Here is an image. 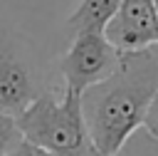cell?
Here are the masks:
<instances>
[{"label": "cell", "mask_w": 158, "mask_h": 156, "mask_svg": "<svg viewBox=\"0 0 158 156\" xmlns=\"http://www.w3.org/2000/svg\"><path fill=\"white\" fill-rule=\"evenodd\" d=\"M121 156H158V139H153L143 129H136L123 144Z\"/></svg>", "instance_id": "7"}, {"label": "cell", "mask_w": 158, "mask_h": 156, "mask_svg": "<svg viewBox=\"0 0 158 156\" xmlns=\"http://www.w3.org/2000/svg\"><path fill=\"white\" fill-rule=\"evenodd\" d=\"M104 35L121 52L158 45L156 0H121L114 17L104 27Z\"/></svg>", "instance_id": "4"}, {"label": "cell", "mask_w": 158, "mask_h": 156, "mask_svg": "<svg viewBox=\"0 0 158 156\" xmlns=\"http://www.w3.org/2000/svg\"><path fill=\"white\" fill-rule=\"evenodd\" d=\"M118 2L121 0H81L79 7L69 15L67 25L72 32H81V30H101L104 32V27L114 17Z\"/></svg>", "instance_id": "6"}, {"label": "cell", "mask_w": 158, "mask_h": 156, "mask_svg": "<svg viewBox=\"0 0 158 156\" xmlns=\"http://www.w3.org/2000/svg\"><path fill=\"white\" fill-rule=\"evenodd\" d=\"M20 141H22V131L17 126V119L12 114L0 111V156H7Z\"/></svg>", "instance_id": "8"}, {"label": "cell", "mask_w": 158, "mask_h": 156, "mask_svg": "<svg viewBox=\"0 0 158 156\" xmlns=\"http://www.w3.org/2000/svg\"><path fill=\"white\" fill-rule=\"evenodd\" d=\"M22 139L47 149L54 156H101L86 131L81 94L64 87L62 97L37 94L17 116Z\"/></svg>", "instance_id": "2"}, {"label": "cell", "mask_w": 158, "mask_h": 156, "mask_svg": "<svg viewBox=\"0 0 158 156\" xmlns=\"http://www.w3.org/2000/svg\"><path fill=\"white\" fill-rule=\"evenodd\" d=\"M141 129L146 134H151L153 139H158V89H156V94H153V99H151V104L146 109V116H143V126Z\"/></svg>", "instance_id": "9"}, {"label": "cell", "mask_w": 158, "mask_h": 156, "mask_svg": "<svg viewBox=\"0 0 158 156\" xmlns=\"http://www.w3.org/2000/svg\"><path fill=\"white\" fill-rule=\"evenodd\" d=\"M121 62V50H116L101 30L74 32V42L62 57V74L67 89L81 94L84 89L104 82Z\"/></svg>", "instance_id": "3"}, {"label": "cell", "mask_w": 158, "mask_h": 156, "mask_svg": "<svg viewBox=\"0 0 158 156\" xmlns=\"http://www.w3.org/2000/svg\"><path fill=\"white\" fill-rule=\"evenodd\" d=\"M35 84L25 64L10 52L0 35V111L17 116L35 99Z\"/></svg>", "instance_id": "5"}, {"label": "cell", "mask_w": 158, "mask_h": 156, "mask_svg": "<svg viewBox=\"0 0 158 156\" xmlns=\"http://www.w3.org/2000/svg\"><path fill=\"white\" fill-rule=\"evenodd\" d=\"M156 12H158V0H156Z\"/></svg>", "instance_id": "11"}, {"label": "cell", "mask_w": 158, "mask_h": 156, "mask_svg": "<svg viewBox=\"0 0 158 156\" xmlns=\"http://www.w3.org/2000/svg\"><path fill=\"white\" fill-rule=\"evenodd\" d=\"M116 156H121V154H116Z\"/></svg>", "instance_id": "12"}, {"label": "cell", "mask_w": 158, "mask_h": 156, "mask_svg": "<svg viewBox=\"0 0 158 156\" xmlns=\"http://www.w3.org/2000/svg\"><path fill=\"white\" fill-rule=\"evenodd\" d=\"M7 156H54V154H49L47 149L37 146V144H32V141H27V139H22Z\"/></svg>", "instance_id": "10"}, {"label": "cell", "mask_w": 158, "mask_h": 156, "mask_svg": "<svg viewBox=\"0 0 158 156\" xmlns=\"http://www.w3.org/2000/svg\"><path fill=\"white\" fill-rule=\"evenodd\" d=\"M158 89V45L121 52L118 67L81 92V114L89 139L101 156L121 154L128 136L143 126L146 109Z\"/></svg>", "instance_id": "1"}]
</instances>
